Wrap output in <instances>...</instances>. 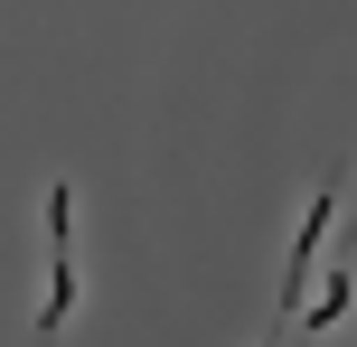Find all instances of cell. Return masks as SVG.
I'll list each match as a JSON object with an SVG mask.
<instances>
[{
    "mask_svg": "<svg viewBox=\"0 0 357 347\" xmlns=\"http://www.w3.org/2000/svg\"><path fill=\"white\" fill-rule=\"evenodd\" d=\"M66 244H75V197H66V188H47V300H38V338L66 329V300H75V263H66Z\"/></svg>",
    "mask_w": 357,
    "mask_h": 347,
    "instance_id": "1",
    "label": "cell"
}]
</instances>
